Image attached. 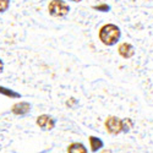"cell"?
<instances>
[{
  "label": "cell",
  "mask_w": 153,
  "mask_h": 153,
  "mask_svg": "<svg viewBox=\"0 0 153 153\" xmlns=\"http://www.w3.org/2000/svg\"><path fill=\"white\" fill-rule=\"evenodd\" d=\"M10 6V0H0V14L5 12Z\"/></svg>",
  "instance_id": "11"
},
{
  "label": "cell",
  "mask_w": 153,
  "mask_h": 153,
  "mask_svg": "<svg viewBox=\"0 0 153 153\" xmlns=\"http://www.w3.org/2000/svg\"><path fill=\"white\" fill-rule=\"evenodd\" d=\"M68 152L70 153H87V148L83 143L81 142H74L68 146Z\"/></svg>",
  "instance_id": "7"
},
{
  "label": "cell",
  "mask_w": 153,
  "mask_h": 153,
  "mask_svg": "<svg viewBox=\"0 0 153 153\" xmlns=\"http://www.w3.org/2000/svg\"><path fill=\"white\" fill-rule=\"evenodd\" d=\"M4 71V62H3V60L0 59V74H1Z\"/></svg>",
  "instance_id": "13"
},
{
  "label": "cell",
  "mask_w": 153,
  "mask_h": 153,
  "mask_svg": "<svg viewBox=\"0 0 153 153\" xmlns=\"http://www.w3.org/2000/svg\"><path fill=\"white\" fill-rule=\"evenodd\" d=\"M98 37H99V41L104 45L111 47V45H115L119 42L121 37V31L117 25L105 23L99 28Z\"/></svg>",
  "instance_id": "1"
},
{
  "label": "cell",
  "mask_w": 153,
  "mask_h": 153,
  "mask_svg": "<svg viewBox=\"0 0 153 153\" xmlns=\"http://www.w3.org/2000/svg\"><path fill=\"white\" fill-rule=\"evenodd\" d=\"M48 11L53 17H64L69 14L70 6L64 0H52L48 5Z\"/></svg>",
  "instance_id": "2"
},
{
  "label": "cell",
  "mask_w": 153,
  "mask_h": 153,
  "mask_svg": "<svg viewBox=\"0 0 153 153\" xmlns=\"http://www.w3.org/2000/svg\"><path fill=\"white\" fill-rule=\"evenodd\" d=\"M31 110V104L27 102H19V103L14 104L11 108V111L15 114V115H25Z\"/></svg>",
  "instance_id": "6"
},
{
  "label": "cell",
  "mask_w": 153,
  "mask_h": 153,
  "mask_svg": "<svg viewBox=\"0 0 153 153\" xmlns=\"http://www.w3.org/2000/svg\"><path fill=\"white\" fill-rule=\"evenodd\" d=\"M90 145H91V151L92 152H97L100 148H103L104 143L100 138L96 137V136H90Z\"/></svg>",
  "instance_id": "8"
},
{
  "label": "cell",
  "mask_w": 153,
  "mask_h": 153,
  "mask_svg": "<svg viewBox=\"0 0 153 153\" xmlns=\"http://www.w3.org/2000/svg\"><path fill=\"white\" fill-rule=\"evenodd\" d=\"M121 127H123V132H129L134 129V121L130 118H125L121 119Z\"/></svg>",
  "instance_id": "9"
},
{
  "label": "cell",
  "mask_w": 153,
  "mask_h": 153,
  "mask_svg": "<svg viewBox=\"0 0 153 153\" xmlns=\"http://www.w3.org/2000/svg\"><path fill=\"white\" fill-rule=\"evenodd\" d=\"M36 124L38 125L39 129H42L43 131H50L54 129L55 126V120L50 117V115H47V114H42L37 118V121Z\"/></svg>",
  "instance_id": "4"
},
{
  "label": "cell",
  "mask_w": 153,
  "mask_h": 153,
  "mask_svg": "<svg viewBox=\"0 0 153 153\" xmlns=\"http://www.w3.org/2000/svg\"><path fill=\"white\" fill-rule=\"evenodd\" d=\"M104 127L105 130L110 135H119L123 132V127H121V119L115 117V115H110L105 119L104 121Z\"/></svg>",
  "instance_id": "3"
},
{
  "label": "cell",
  "mask_w": 153,
  "mask_h": 153,
  "mask_svg": "<svg viewBox=\"0 0 153 153\" xmlns=\"http://www.w3.org/2000/svg\"><path fill=\"white\" fill-rule=\"evenodd\" d=\"M118 53L124 59H130V58H132L135 55V48H134L132 44L127 43V42H124V43H120L119 44Z\"/></svg>",
  "instance_id": "5"
},
{
  "label": "cell",
  "mask_w": 153,
  "mask_h": 153,
  "mask_svg": "<svg viewBox=\"0 0 153 153\" xmlns=\"http://www.w3.org/2000/svg\"><path fill=\"white\" fill-rule=\"evenodd\" d=\"M94 10H98V11H102V12H108L110 10V6L107 5V4H100V5H97V6H93Z\"/></svg>",
  "instance_id": "12"
},
{
  "label": "cell",
  "mask_w": 153,
  "mask_h": 153,
  "mask_svg": "<svg viewBox=\"0 0 153 153\" xmlns=\"http://www.w3.org/2000/svg\"><path fill=\"white\" fill-rule=\"evenodd\" d=\"M0 93L5 94V96H7V97H12V98H20V97H21L20 93H16V92L9 90V88H5V87H3V86H0Z\"/></svg>",
  "instance_id": "10"
},
{
  "label": "cell",
  "mask_w": 153,
  "mask_h": 153,
  "mask_svg": "<svg viewBox=\"0 0 153 153\" xmlns=\"http://www.w3.org/2000/svg\"><path fill=\"white\" fill-rule=\"evenodd\" d=\"M72 1H75V3H80V1H82V0H72Z\"/></svg>",
  "instance_id": "14"
}]
</instances>
